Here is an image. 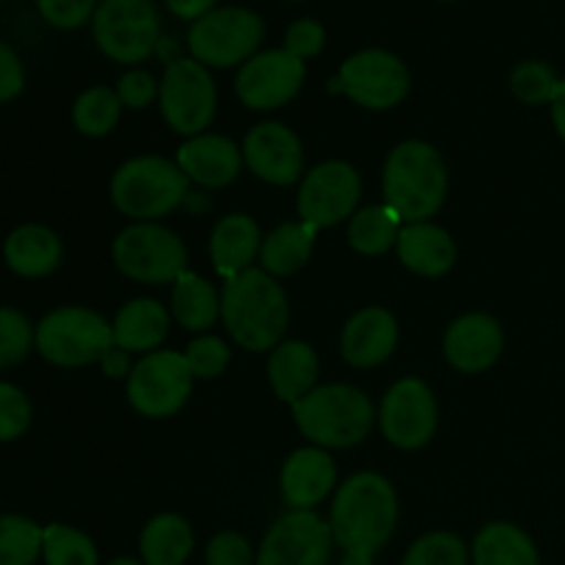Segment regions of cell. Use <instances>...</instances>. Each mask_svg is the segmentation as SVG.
<instances>
[{"mask_svg":"<svg viewBox=\"0 0 565 565\" xmlns=\"http://www.w3.org/2000/svg\"><path fill=\"white\" fill-rule=\"evenodd\" d=\"M381 430L401 450H419L439 428V406L430 386L419 379H401L384 395L379 412Z\"/></svg>","mask_w":565,"mask_h":565,"instance_id":"14","label":"cell"},{"mask_svg":"<svg viewBox=\"0 0 565 565\" xmlns=\"http://www.w3.org/2000/svg\"><path fill=\"white\" fill-rule=\"evenodd\" d=\"M472 565H541L535 541L511 522H491L475 535Z\"/></svg>","mask_w":565,"mask_h":565,"instance_id":"28","label":"cell"},{"mask_svg":"<svg viewBox=\"0 0 565 565\" xmlns=\"http://www.w3.org/2000/svg\"><path fill=\"white\" fill-rule=\"evenodd\" d=\"M185 362L191 367L193 379H218L226 367H230V345L221 337L204 334L196 337L191 345L185 348Z\"/></svg>","mask_w":565,"mask_h":565,"instance_id":"38","label":"cell"},{"mask_svg":"<svg viewBox=\"0 0 565 565\" xmlns=\"http://www.w3.org/2000/svg\"><path fill=\"white\" fill-rule=\"evenodd\" d=\"M397 257L412 274L436 279L445 276L456 265L458 248L450 232L430 221H417V224H403L401 237H397Z\"/></svg>","mask_w":565,"mask_h":565,"instance_id":"23","label":"cell"},{"mask_svg":"<svg viewBox=\"0 0 565 565\" xmlns=\"http://www.w3.org/2000/svg\"><path fill=\"white\" fill-rule=\"evenodd\" d=\"M561 77L546 61H519L511 70V92L527 105H552Z\"/></svg>","mask_w":565,"mask_h":565,"instance_id":"36","label":"cell"},{"mask_svg":"<svg viewBox=\"0 0 565 565\" xmlns=\"http://www.w3.org/2000/svg\"><path fill=\"white\" fill-rule=\"evenodd\" d=\"M263 232L259 224L246 213H230L215 224L210 235V259L221 279L241 276L243 270L254 268L263 248Z\"/></svg>","mask_w":565,"mask_h":565,"instance_id":"22","label":"cell"},{"mask_svg":"<svg viewBox=\"0 0 565 565\" xmlns=\"http://www.w3.org/2000/svg\"><path fill=\"white\" fill-rule=\"evenodd\" d=\"M265 36V22L257 11L243 6H221L196 20L188 31L191 58L210 70H230L243 66L252 55L259 53Z\"/></svg>","mask_w":565,"mask_h":565,"instance_id":"7","label":"cell"},{"mask_svg":"<svg viewBox=\"0 0 565 565\" xmlns=\"http://www.w3.org/2000/svg\"><path fill=\"white\" fill-rule=\"evenodd\" d=\"M108 565H147V563L136 561V557H116V561H110Z\"/></svg>","mask_w":565,"mask_h":565,"instance_id":"49","label":"cell"},{"mask_svg":"<svg viewBox=\"0 0 565 565\" xmlns=\"http://www.w3.org/2000/svg\"><path fill=\"white\" fill-rule=\"evenodd\" d=\"M121 99L114 88L108 86H92L75 99V108H72V121H75L77 130L88 138H103L108 132H114V127L119 125L121 116Z\"/></svg>","mask_w":565,"mask_h":565,"instance_id":"32","label":"cell"},{"mask_svg":"<svg viewBox=\"0 0 565 565\" xmlns=\"http://www.w3.org/2000/svg\"><path fill=\"white\" fill-rule=\"evenodd\" d=\"M6 265L14 270L17 276L25 279H39V276L53 274L64 257V246H61L58 235L42 224H25L17 226L3 243Z\"/></svg>","mask_w":565,"mask_h":565,"instance_id":"26","label":"cell"},{"mask_svg":"<svg viewBox=\"0 0 565 565\" xmlns=\"http://www.w3.org/2000/svg\"><path fill=\"white\" fill-rule=\"evenodd\" d=\"M114 345L127 353H152L169 337L171 312L152 298L127 301L114 318Z\"/></svg>","mask_w":565,"mask_h":565,"instance_id":"24","label":"cell"},{"mask_svg":"<svg viewBox=\"0 0 565 565\" xmlns=\"http://www.w3.org/2000/svg\"><path fill=\"white\" fill-rule=\"evenodd\" d=\"M191 180L177 160L160 154H141L127 160L110 180V199L127 218L154 221L174 213L188 199Z\"/></svg>","mask_w":565,"mask_h":565,"instance_id":"5","label":"cell"},{"mask_svg":"<svg viewBox=\"0 0 565 565\" xmlns=\"http://www.w3.org/2000/svg\"><path fill=\"white\" fill-rule=\"evenodd\" d=\"M403 218L390 204H373L351 215L348 224V243L364 257H381L397 246Z\"/></svg>","mask_w":565,"mask_h":565,"instance_id":"31","label":"cell"},{"mask_svg":"<svg viewBox=\"0 0 565 565\" xmlns=\"http://www.w3.org/2000/svg\"><path fill=\"white\" fill-rule=\"evenodd\" d=\"M114 326L86 307H61L36 326V351L55 367H86L114 351Z\"/></svg>","mask_w":565,"mask_h":565,"instance_id":"6","label":"cell"},{"mask_svg":"<svg viewBox=\"0 0 565 565\" xmlns=\"http://www.w3.org/2000/svg\"><path fill=\"white\" fill-rule=\"evenodd\" d=\"M22 88H25V66L11 44L0 42V105L20 97Z\"/></svg>","mask_w":565,"mask_h":565,"instance_id":"44","label":"cell"},{"mask_svg":"<svg viewBox=\"0 0 565 565\" xmlns=\"http://www.w3.org/2000/svg\"><path fill=\"white\" fill-rule=\"evenodd\" d=\"M441 3H450V0H441Z\"/></svg>","mask_w":565,"mask_h":565,"instance_id":"50","label":"cell"},{"mask_svg":"<svg viewBox=\"0 0 565 565\" xmlns=\"http://www.w3.org/2000/svg\"><path fill=\"white\" fill-rule=\"evenodd\" d=\"M337 486L334 458L323 447H301L281 469V497L290 511H315Z\"/></svg>","mask_w":565,"mask_h":565,"instance_id":"20","label":"cell"},{"mask_svg":"<svg viewBox=\"0 0 565 565\" xmlns=\"http://www.w3.org/2000/svg\"><path fill=\"white\" fill-rule=\"evenodd\" d=\"M97 3L99 0H36V9L53 28L75 31L92 20Z\"/></svg>","mask_w":565,"mask_h":565,"instance_id":"40","label":"cell"},{"mask_svg":"<svg viewBox=\"0 0 565 565\" xmlns=\"http://www.w3.org/2000/svg\"><path fill=\"white\" fill-rule=\"evenodd\" d=\"M44 530L25 516H0V565H33L42 557Z\"/></svg>","mask_w":565,"mask_h":565,"instance_id":"33","label":"cell"},{"mask_svg":"<svg viewBox=\"0 0 565 565\" xmlns=\"http://www.w3.org/2000/svg\"><path fill=\"white\" fill-rule=\"evenodd\" d=\"M320 362L312 345L301 340H285L270 351L268 381L279 401L296 406L318 384Z\"/></svg>","mask_w":565,"mask_h":565,"instance_id":"25","label":"cell"},{"mask_svg":"<svg viewBox=\"0 0 565 565\" xmlns=\"http://www.w3.org/2000/svg\"><path fill=\"white\" fill-rule=\"evenodd\" d=\"M472 563V552L467 550L456 533L447 530H436V533H425L423 539L414 541L408 546L403 565H469Z\"/></svg>","mask_w":565,"mask_h":565,"instance_id":"35","label":"cell"},{"mask_svg":"<svg viewBox=\"0 0 565 565\" xmlns=\"http://www.w3.org/2000/svg\"><path fill=\"white\" fill-rule=\"evenodd\" d=\"M397 320L384 307H364L351 315L342 329V359L351 367L370 370L384 364L397 348Z\"/></svg>","mask_w":565,"mask_h":565,"instance_id":"19","label":"cell"},{"mask_svg":"<svg viewBox=\"0 0 565 565\" xmlns=\"http://www.w3.org/2000/svg\"><path fill=\"white\" fill-rule=\"evenodd\" d=\"M193 527L180 513H160L149 519L141 533V561L147 565H182L191 557Z\"/></svg>","mask_w":565,"mask_h":565,"instance_id":"29","label":"cell"},{"mask_svg":"<svg viewBox=\"0 0 565 565\" xmlns=\"http://www.w3.org/2000/svg\"><path fill=\"white\" fill-rule=\"evenodd\" d=\"M505 351V331L500 320L486 312H469L452 320L445 334V356L458 373H483L494 367Z\"/></svg>","mask_w":565,"mask_h":565,"instance_id":"18","label":"cell"},{"mask_svg":"<svg viewBox=\"0 0 565 565\" xmlns=\"http://www.w3.org/2000/svg\"><path fill=\"white\" fill-rule=\"evenodd\" d=\"M33 408L25 392L0 381V441H14L31 428Z\"/></svg>","mask_w":565,"mask_h":565,"instance_id":"39","label":"cell"},{"mask_svg":"<svg viewBox=\"0 0 565 565\" xmlns=\"http://www.w3.org/2000/svg\"><path fill=\"white\" fill-rule=\"evenodd\" d=\"M36 345V329L20 309L0 307V370L17 367Z\"/></svg>","mask_w":565,"mask_h":565,"instance_id":"37","label":"cell"},{"mask_svg":"<svg viewBox=\"0 0 565 565\" xmlns=\"http://www.w3.org/2000/svg\"><path fill=\"white\" fill-rule=\"evenodd\" d=\"M375 557H364V555H345L342 557V565H373Z\"/></svg>","mask_w":565,"mask_h":565,"instance_id":"48","label":"cell"},{"mask_svg":"<svg viewBox=\"0 0 565 565\" xmlns=\"http://www.w3.org/2000/svg\"><path fill=\"white\" fill-rule=\"evenodd\" d=\"M243 163L268 185H292L303 177V143L287 125L263 121L243 141Z\"/></svg>","mask_w":565,"mask_h":565,"instance_id":"17","label":"cell"},{"mask_svg":"<svg viewBox=\"0 0 565 565\" xmlns=\"http://www.w3.org/2000/svg\"><path fill=\"white\" fill-rule=\"evenodd\" d=\"M326 47V28L323 22L312 20V17H301V20L292 22L285 33V50L292 53L296 58L307 61L320 55V50Z\"/></svg>","mask_w":565,"mask_h":565,"instance_id":"42","label":"cell"},{"mask_svg":"<svg viewBox=\"0 0 565 565\" xmlns=\"http://www.w3.org/2000/svg\"><path fill=\"white\" fill-rule=\"evenodd\" d=\"M166 6H169L171 14L180 17V20L196 22L202 20L204 14H210V11L218 6V0H166Z\"/></svg>","mask_w":565,"mask_h":565,"instance_id":"45","label":"cell"},{"mask_svg":"<svg viewBox=\"0 0 565 565\" xmlns=\"http://www.w3.org/2000/svg\"><path fill=\"white\" fill-rule=\"evenodd\" d=\"M44 565H99V552L86 533L66 524L44 527Z\"/></svg>","mask_w":565,"mask_h":565,"instance_id":"34","label":"cell"},{"mask_svg":"<svg viewBox=\"0 0 565 565\" xmlns=\"http://www.w3.org/2000/svg\"><path fill=\"white\" fill-rule=\"evenodd\" d=\"M303 77H307V61L296 58L285 47L263 50L241 66L235 92L246 108L276 110L301 92Z\"/></svg>","mask_w":565,"mask_h":565,"instance_id":"15","label":"cell"},{"mask_svg":"<svg viewBox=\"0 0 565 565\" xmlns=\"http://www.w3.org/2000/svg\"><path fill=\"white\" fill-rule=\"evenodd\" d=\"M552 121H555L557 136L565 141V77L561 81V88H557V97L552 99Z\"/></svg>","mask_w":565,"mask_h":565,"instance_id":"47","label":"cell"},{"mask_svg":"<svg viewBox=\"0 0 565 565\" xmlns=\"http://www.w3.org/2000/svg\"><path fill=\"white\" fill-rule=\"evenodd\" d=\"M362 199V177L345 160H326L301 180L298 218L315 230H329L356 213Z\"/></svg>","mask_w":565,"mask_h":565,"instance_id":"13","label":"cell"},{"mask_svg":"<svg viewBox=\"0 0 565 565\" xmlns=\"http://www.w3.org/2000/svg\"><path fill=\"white\" fill-rule=\"evenodd\" d=\"M193 373L185 353L152 351L132 367L127 379V397L141 417L166 419L174 417L193 390Z\"/></svg>","mask_w":565,"mask_h":565,"instance_id":"12","label":"cell"},{"mask_svg":"<svg viewBox=\"0 0 565 565\" xmlns=\"http://www.w3.org/2000/svg\"><path fill=\"white\" fill-rule=\"evenodd\" d=\"M331 535L329 522L315 511H290L276 519L257 552V565H329Z\"/></svg>","mask_w":565,"mask_h":565,"instance_id":"16","label":"cell"},{"mask_svg":"<svg viewBox=\"0 0 565 565\" xmlns=\"http://www.w3.org/2000/svg\"><path fill=\"white\" fill-rule=\"evenodd\" d=\"M171 315L188 331L213 329L215 320L221 318L218 290L204 276L185 270L171 290Z\"/></svg>","mask_w":565,"mask_h":565,"instance_id":"30","label":"cell"},{"mask_svg":"<svg viewBox=\"0 0 565 565\" xmlns=\"http://www.w3.org/2000/svg\"><path fill=\"white\" fill-rule=\"evenodd\" d=\"M298 430L323 450H345L370 436L375 423L373 401L359 386L326 384L292 406Z\"/></svg>","mask_w":565,"mask_h":565,"instance_id":"4","label":"cell"},{"mask_svg":"<svg viewBox=\"0 0 565 565\" xmlns=\"http://www.w3.org/2000/svg\"><path fill=\"white\" fill-rule=\"evenodd\" d=\"M221 320L243 351H274L285 340L290 307L279 281L263 268H248L224 281Z\"/></svg>","mask_w":565,"mask_h":565,"instance_id":"2","label":"cell"},{"mask_svg":"<svg viewBox=\"0 0 565 565\" xmlns=\"http://www.w3.org/2000/svg\"><path fill=\"white\" fill-rule=\"evenodd\" d=\"M412 88L408 66L395 53L381 47L359 50L342 61L340 72L329 83V92L345 94L370 110H390L406 99Z\"/></svg>","mask_w":565,"mask_h":565,"instance_id":"10","label":"cell"},{"mask_svg":"<svg viewBox=\"0 0 565 565\" xmlns=\"http://www.w3.org/2000/svg\"><path fill=\"white\" fill-rule=\"evenodd\" d=\"M114 263L127 279L141 285H174L188 270V248L177 232L154 221H138L116 235Z\"/></svg>","mask_w":565,"mask_h":565,"instance_id":"8","label":"cell"},{"mask_svg":"<svg viewBox=\"0 0 565 565\" xmlns=\"http://www.w3.org/2000/svg\"><path fill=\"white\" fill-rule=\"evenodd\" d=\"M447 196V166L439 149L428 141H403L384 163V204L403 224L428 221L439 213Z\"/></svg>","mask_w":565,"mask_h":565,"instance_id":"3","label":"cell"},{"mask_svg":"<svg viewBox=\"0 0 565 565\" xmlns=\"http://www.w3.org/2000/svg\"><path fill=\"white\" fill-rule=\"evenodd\" d=\"M329 527L345 555L375 557L397 527L395 486L379 472L348 478L331 502Z\"/></svg>","mask_w":565,"mask_h":565,"instance_id":"1","label":"cell"},{"mask_svg":"<svg viewBox=\"0 0 565 565\" xmlns=\"http://www.w3.org/2000/svg\"><path fill=\"white\" fill-rule=\"evenodd\" d=\"M177 166L202 188H226L241 177L243 149L232 138L202 132L177 149Z\"/></svg>","mask_w":565,"mask_h":565,"instance_id":"21","label":"cell"},{"mask_svg":"<svg viewBox=\"0 0 565 565\" xmlns=\"http://www.w3.org/2000/svg\"><path fill=\"white\" fill-rule=\"evenodd\" d=\"M207 565H257L252 544L243 539L235 530H224V533L213 535L204 552Z\"/></svg>","mask_w":565,"mask_h":565,"instance_id":"41","label":"cell"},{"mask_svg":"<svg viewBox=\"0 0 565 565\" xmlns=\"http://www.w3.org/2000/svg\"><path fill=\"white\" fill-rule=\"evenodd\" d=\"M121 105L132 110H143L154 97L160 94V86L154 83V77L147 70H130L121 75L119 86H116Z\"/></svg>","mask_w":565,"mask_h":565,"instance_id":"43","label":"cell"},{"mask_svg":"<svg viewBox=\"0 0 565 565\" xmlns=\"http://www.w3.org/2000/svg\"><path fill=\"white\" fill-rule=\"evenodd\" d=\"M160 110L166 125L180 136H202L218 108V88L213 75L196 58H180L166 66L160 81Z\"/></svg>","mask_w":565,"mask_h":565,"instance_id":"11","label":"cell"},{"mask_svg":"<svg viewBox=\"0 0 565 565\" xmlns=\"http://www.w3.org/2000/svg\"><path fill=\"white\" fill-rule=\"evenodd\" d=\"M92 33L110 61L141 64L158 50V9L152 0H99L92 17Z\"/></svg>","mask_w":565,"mask_h":565,"instance_id":"9","label":"cell"},{"mask_svg":"<svg viewBox=\"0 0 565 565\" xmlns=\"http://www.w3.org/2000/svg\"><path fill=\"white\" fill-rule=\"evenodd\" d=\"M99 364H103L105 375H110V379H130V373H132L130 353L121 351V348H114V351H108V356H105Z\"/></svg>","mask_w":565,"mask_h":565,"instance_id":"46","label":"cell"},{"mask_svg":"<svg viewBox=\"0 0 565 565\" xmlns=\"http://www.w3.org/2000/svg\"><path fill=\"white\" fill-rule=\"evenodd\" d=\"M318 230L303 221H290L270 232L259 248V263L270 276H292L312 259Z\"/></svg>","mask_w":565,"mask_h":565,"instance_id":"27","label":"cell"}]
</instances>
